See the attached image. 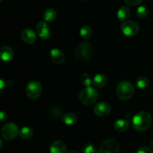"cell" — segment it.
<instances>
[{
  "label": "cell",
  "mask_w": 153,
  "mask_h": 153,
  "mask_svg": "<svg viewBox=\"0 0 153 153\" xmlns=\"http://www.w3.org/2000/svg\"><path fill=\"white\" fill-rule=\"evenodd\" d=\"M152 122V115L147 111H140L132 118V126L136 131H143L150 127Z\"/></svg>",
  "instance_id": "cell-1"
},
{
  "label": "cell",
  "mask_w": 153,
  "mask_h": 153,
  "mask_svg": "<svg viewBox=\"0 0 153 153\" xmlns=\"http://www.w3.org/2000/svg\"><path fill=\"white\" fill-rule=\"evenodd\" d=\"M94 46L88 42H84L77 46L74 52L75 58L80 62H85L92 58L94 55Z\"/></svg>",
  "instance_id": "cell-2"
},
{
  "label": "cell",
  "mask_w": 153,
  "mask_h": 153,
  "mask_svg": "<svg viewBox=\"0 0 153 153\" xmlns=\"http://www.w3.org/2000/svg\"><path fill=\"white\" fill-rule=\"evenodd\" d=\"M116 93L120 100L127 101L132 97L134 93V86L128 81H122L118 84Z\"/></svg>",
  "instance_id": "cell-3"
},
{
  "label": "cell",
  "mask_w": 153,
  "mask_h": 153,
  "mask_svg": "<svg viewBox=\"0 0 153 153\" xmlns=\"http://www.w3.org/2000/svg\"><path fill=\"white\" fill-rule=\"evenodd\" d=\"M99 94L97 90L93 87H86L79 94V100L83 105L87 106L92 105L98 100Z\"/></svg>",
  "instance_id": "cell-4"
},
{
  "label": "cell",
  "mask_w": 153,
  "mask_h": 153,
  "mask_svg": "<svg viewBox=\"0 0 153 153\" xmlns=\"http://www.w3.org/2000/svg\"><path fill=\"white\" fill-rule=\"evenodd\" d=\"M19 134L18 126L13 123H8L2 126L1 130V135L3 139L5 140L10 141V140H14L16 136Z\"/></svg>",
  "instance_id": "cell-5"
},
{
  "label": "cell",
  "mask_w": 153,
  "mask_h": 153,
  "mask_svg": "<svg viewBox=\"0 0 153 153\" xmlns=\"http://www.w3.org/2000/svg\"><path fill=\"white\" fill-rule=\"evenodd\" d=\"M26 95L30 100H35L40 97L42 92V85L38 81H31L27 85Z\"/></svg>",
  "instance_id": "cell-6"
},
{
  "label": "cell",
  "mask_w": 153,
  "mask_h": 153,
  "mask_svg": "<svg viewBox=\"0 0 153 153\" xmlns=\"http://www.w3.org/2000/svg\"><path fill=\"white\" fill-rule=\"evenodd\" d=\"M120 30L123 34L128 37L134 36L138 33L140 26L134 20H126L121 24Z\"/></svg>",
  "instance_id": "cell-7"
},
{
  "label": "cell",
  "mask_w": 153,
  "mask_h": 153,
  "mask_svg": "<svg viewBox=\"0 0 153 153\" xmlns=\"http://www.w3.org/2000/svg\"><path fill=\"white\" fill-rule=\"evenodd\" d=\"M120 145L116 140L109 138L102 142L98 153H119Z\"/></svg>",
  "instance_id": "cell-8"
},
{
  "label": "cell",
  "mask_w": 153,
  "mask_h": 153,
  "mask_svg": "<svg viewBox=\"0 0 153 153\" xmlns=\"http://www.w3.org/2000/svg\"><path fill=\"white\" fill-rule=\"evenodd\" d=\"M36 31L39 37L43 40H47L51 35V30L49 25L44 21H40L37 24Z\"/></svg>",
  "instance_id": "cell-9"
},
{
  "label": "cell",
  "mask_w": 153,
  "mask_h": 153,
  "mask_svg": "<svg viewBox=\"0 0 153 153\" xmlns=\"http://www.w3.org/2000/svg\"><path fill=\"white\" fill-rule=\"evenodd\" d=\"M94 113L99 117H106L111 113V105L107 102H101L94 106Z\"/></svg>",
  "instance_id": "cell-10"
},
{
  "label": "cell",
  "mask_w": 153,
  "mask_h": 153,
  "mask_svg": "<svg viewBox=\"0 0 153 153\" xmlns=\"http://www.w3.org/2000/svg\"><path fill=\"white\" fill-rule=\"evenodd\" d=\"M20 36L22 40L28 44L34 43L37 39L35 32L31 28H25V29L22 30L21 31Z\"/></svg>",
  "instance_id": "cell-11"
},
{
  "label": "cell",
  "mask_w": 153,
  "mask_h": 153,
  "mask_svg": "<svg viewBox=\"0 0 153 153\" xmlns=\"http://www.w3.org/2000/svg\"><path fill=\"white\" fill-rule=\"evenodd\" d=\"M50 58L52 62L56 64H61L65 61V55L58 49H52L50 51Z\"/></svg>",
  "instance_id": "cell-12"
},
{
  "label": "cell",
  "mask_w": 153,
  "mask_h": 153,
  "mask_svg": "<svg viewBox=\"0 0 153 153\" xmlns=\"http://www.w3.org/2000/svg\"><path fill=\"white\" fill-rule=\"evenodd\" d=\"M50 153H67V146L62 140H55L50 146Z\"/></svg>",
  "instance_id": "cell-13"
},
{
  "label": "cell",
  "mask_w": 153,
  "mask_h": 153,
  "mask_svg": "<svg viewBox=\"0 0 153 153\" xmlns=\"http://www.w3.org/2000/svg\"><path fill=\"white\" fill-rule=\"evenodd\" d=\"M0 56L2 61L9 62L13 59V51L9 46H3L0 49Z\"/></svg>",
  "instance_id": "cell-14"
},
{
  "label": "cell",
  "mask_w": 153,
  "mask_h": 153,
  "mask_svg": "<svg viewBox=\"0 0 153 153\" xmlns=\"http://www.w3.org/2000/svg\"><path fill=\"white\" fill-rule=\"evenodd\" d=\"M108 83V78L105 75L102 74V73H98L94 76L93 79V84L94 87L97 88H102L107 85Z\"/></svg>",
  "instance_id": "cell-15"
},
{
  "label": "cell",
  "mask_w": 153,
  "mask_h": 153,
  "mask_svg": "<svg viewBox=\"0 0 153 153\" xmlns=\"http://www.w3.org/2000/svg\"><path fill=\"white\" fill-rule=\"evenodd\" d=\"M114 126L115 130H117V131H120V132H123V131H125L126 130L128 129V126H129V123L127 120H118L116 122L114 123Z\"/></svg>",
  "instance_id": "cell-16"
},
{
  "label": "cell",
  "mask_w": 153,
  "mask_h": 153,
  "mask_svg": "<svg viewBox=\"0 0 153 153\" xmlns=\"http://www.w3.org/2000/svg\"><path fill=\"white\" fill-rule=\"evenodd\" d=\"M130 14V10L127 6L123 5L121 6L117 10V16L118 19L120 20H126L127 18L129 16Z\"/></svg>",
  "instance_id": "cell-17"
},
{
  "label": "cell",
  "mask_w": 153,
  "mask_h": 153,
  "mask_svg": "<svg viewBox=\"0 0 153 153\" xmlns=\"http://www.w3.org/2000/svg\"><path fill=\"white\" fill-rule=\"evenodd\" d=\"M62 120L66 125L67 126H73L74 124H76V123L77 122V116L74 113H67L63 117Z\"/></svg>",
  "instance_id": "cell-18"
},
{
  "label": "cell",
  "mask_w": 153,
  "mask_h": 153,
  "mask_svg": "<svg viewBox=\"0 0 153 153\" xmlns=\"http://www.w3.org/2000/svg\"><path fill=\"white\" fill-rule=\"evenodd\" d=\"M19 136L22 139L25 140H30L33 136V131L29 127L25 126L22 128L19 131Z\"/></svg>",
  "instance_id": "cell-19"
},
{
  "label": "cell",
  "mask_w": 153,
  "mask_h": 153,
  "mask_svg": "<svg viewBox=\"0 0 153 153\" xmlns=\"http://www.w3.org/2000/svg\"><path fill=\"white\" fill-rule=\"evenodd\" d=\"M56 11L52 8H48L43 13V19L46 22H52L56 18Z\"/></svg>",
  "instance_id": "cell-20"
},
{
  "label": "cell",
  "mask_w": 153,
  "mask_h": 153,
  "mask_svg": "<svg viewBox=\"0 0 153 153\" xmlns=\"http://www.w3.org/2000/svg\"><path fill=\"white\" fill-rule=\"evenodd\" d=\"M80 34L82 37L85 40H88L91 37L93 34L92 28L89 25H84L80 29Z\"/></svg>",
  "instance_id": "cell-21"
},
{
  "label": "cell",
  "mask_w": 153,
  "mask_h": 153,
  "mask_svg": "<svg viewBox=\"0 0 153 153\" xmlns=\"http://www.w3.org/2000/svg\"><path fill=\"white\" fill-rule=\"evenodd\" d=\"M136 85L139 89H146L149 86V80L145 76H140L136 81Z\"/></svg>",
  "instance_id": "cell-22"
},
{
  "label": "cell",
  "mask_w": 153,
  "mask_h": 153,
  "mask_svg": "<svg viewBox=\"0 0 153 153\" xmlns=\"http://www.w3.org/2000/svg\"><path fill=\"white\" fill-rule=\"evenodd\" d=\"M80 82L84 86H91V83H92V79L91 77V75L88 74V73H83L80 77Z\"/></svg>",
  "instance_id": "cell-23"
},
{
  "label": "cell",
  "mask_w": 153,
  "mask_h": 153,
  "mask_svg": "<svg viewBox=\"0 0 153 153\" xmlns=\"http://www.w3.org/2000/svg\"><path fill=\"white\" fill-rule=\"evenodd\" d=\"M148 9L147 7H145V6H140L138 7V8L137 9V16H138L140 19H143V18H145L148 15Z\"/></svg>",
  "instance_id": "cell-24"
},
{
  "label": "cell",
  "mask_w": 153,
  "mask_h": 153,
  "mask_svg": "<svg viewBox=\"0 0 153 153\" xmlns=\"http://www.w3.org/2000/svg\"><path fill=\"white\" fill-rule=\"evenodd\" d=\"M83 153H97V147L93 143H87L83 147Z\"/></svg>",
  "instance_id": "cell-25"
},
{
  "label": "cell",
  "mask_w": 153,
  "mask_h": 153,
  "mask_svg": "<svg viewBox=\"0 0 153 153\" xmlns=\"http://www.w3.org/2000/svg\"><path fill=\"white\" fill-rule=\"evenodd\" d=\"M13 85V82L11 81H4L3 79L0 80V92L2 93L3 90L4 89V86H10Z\"/></svg>",
  "instance_id": "cell-26"
},
{
  "label": "cell",
  "mask_w": 153,
  "mask_h": 153,
  "mask_svg": "<svg viewBox=\"0 0 153 153\" xmlns=\"http://www.w3.org/2000/svg\"><path fill=\"white\" fill-rule=\"evenodd\" d=\"M136 153H153L152 149L147 147V146H141L138 148Z\"/></svg>",
  "instance_id": "cell-27"
},
{
  "label": "cell",
  "mask_w": 153,
  "mask_h": 153,
  "mask_svg": "<svg viewBox=\"0 0 153 153\" xmlns=\"http://www.w3.org/2000/svg\"><path fill=\"white\" fill-rule=\"evenodd\" d=\"M126 3L127 4H129V5H137V4H140V3L143 1V0H124Z\"/></svg>",
  "instance_id": "cell-28"
},
{
  "label": "cell",
  "mask_w": 153,
  "mask_h": 153,
  "mask_svg": "<svg viewBox=\"0 0 153 153\" xmlns=\"http://www.w3.org/2000/svg\"><path fill=\"white\" fill-rule=\"evenodd\" d=\"M52 113L55 117H61V111L58 107H53V108H52Z\"/></svg>",
  "instance_id": "cell-29"
},
{
  "label": "cell",
  "mask_w": 153,
  "mask_h": 153,
  "mask_svg": "<svg viewBox=\"0 0 153 153\" xmlns=\"http://www.w3.org/2000/svg\"><path fill=\"white\" fill-rule=\"evenodd\" d=\"M7 114L5 113L4 111H1V113H0V121H1V123L4 122V121L7 120Z\"/></svg>",
  "instance_id": "cell-30"
},
{
  "label": "cell",
  "mask_w": 153,
  "mask_h": 153,
  "mask_svg": "<svg viewBox=\"0 0 153 153\" xmlns=\"http://www.w3.org/2000/svg\"><path fill=\"white\" fill-rule=\"evenodd\" d=\"M149 146H150V147L153 149V140H151L150 143H149Z\"/></svg>",
  "instance_id": "cell-31"
},
{
  "label": "cell",
  "mask_w": 153,
  "mask_h": 153,
  "mask_svg": "<svg viewBox=\"0 0 153 153\" xmlns=\"http://www.w3.org/2000/svg\"><path fill=\"white\" fill-rule=\"evenodd\" d=\"M0 143H1V145H0V148H1V146H2V140H0Z\"/></svg>",
  "instance_id": "cell-32"
},
{
  "label": "cell",
  "mask_w": 153,
  "mask_h": 153,
  "mask_svg": "<svg viewBox=\"0 0 153 153\" xmlns=\"http://www.w3.org/2000/svg\"><path fill=\"white\" fill-rule=\"evenodd\" d=\"M69 153H79V152H77L76 151H71V152H70Z\"/></svg>",
  "instance_id": "cell-33"
},
{
  "label": "cell",
  "mask_w": 153,
  "mask_h": 153,
  "mask_svg": "<svg viewBox=\"0 0 153 153\" xmlns=\"http://www.w3.org/2000/svg\"><path fill=\"white\" fill-rule=\"evenodd\" d=\"M83 1H88V0H83Z\"/></svg>",
  "instance_id": "cell-34"
}]
</instances>
